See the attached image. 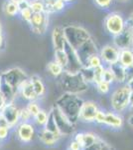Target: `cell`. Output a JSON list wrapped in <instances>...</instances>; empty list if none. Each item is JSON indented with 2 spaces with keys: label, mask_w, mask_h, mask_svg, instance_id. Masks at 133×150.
Listing matches in <instances>:
<instances>
[{
  "label": "cell",
  "mask_w": 133,
  "mask_h": 150,
  "mask_svg": "<svg viewBox=\"0 0 133 150\" xmlns=\"http://www.w3.org/2000/svg\"><path fill=\"white\" fill-rule=\"evenodd\" d=\"M6 102H7V100H6L5 96H4V94L0 91V110H2V108L6 105Z\"/></svg>",
  "instance_id": "obj_44"
},
{
  "label": "cell",
  "mask_w": 133,
  "mask_h": 150,
  "mask_svg": "<svg viewBox=\"0 0 133 150\" xmlns=\"http://www.w3.org/2000/svg\"><path fill=\"white\" fill-rule=\"evenodd\" d=\"M81 148V145H79L77 141H74L71 143V149L72 150H79Z\"/></svg>",
  "instance_id": "obj_46"
},
{
  "label": "cell",
  "mask_w": 133,
  "mask_h": 150,
  "mask_svg": "<svg viewBox=\"0 0 133 150\" xmlns=\"http://www.w3.org/2000/svg\"><path fill=\"white\" fill-rule=\"evenodd\" d=\"M64 33L67 43L76 49H78L81 44H84L86 40H88L91 37L88 29H86L83 26L75 25V24L65 25Z\"/></svg>",
  "instance_id": "obj_3"
},
{
  "label": "cell",
  "mask_w": 133,
  "mask_h": 150,
  "mask_svg": "<svg viewBox=\"0 0 133 150\" xmlns=\"http://www.w3.org/2000/svg\"><path fill=\"white\" fill-rule=\"evenodd\" d=\"M98 111L97 105L93 101H84L79 111V119L84 121L91 122L95 119V115Z\"/></svg>",
  "instance_id": "obj_13"
},
{
  "label": "cell",
  "mask_w": 133,
  "mask_h": 150,
  "mask_svg": "<svg viewBox=\"0 0 133 150\" xmlns=\"http://www.w3.org/2000/svg\"><path fill=\"white\" fill-rule=\"evenodd\" d=\"M61 84L65 92L79 94L83 93L88 89V83L84 80L79 72L78 73H71V72L64 71L61 76Z\"/></svg>",
  "instance_id": "obj_2"
},
{
  "label": "cell",
  "mask_w": 133,
  "mask_h": 150,
  "mask_svg": "<svg viewBox=\"0 0 133 150\" xmlns=\"http://www.w3.org/2000/svg\"><path fill=\"white\" fill-rule=\"evenodd\" d=\"M30 8L33 13H41L45 12V2L43 0H35L30 1Z\"/></svg>",
  "instance_id": "obj_29"
},
{
  "label": "cell",
  "mask_w": 133,
  "mask_h": 150,
  "mask_svg": "<svg viewBox=\"0 0 133 150\" xmlns=\"http://www.w3.org/2000/svg\"><path fill=\"white\" fill-rule=\"evenodd\" d=\"M65 51H66L68 55V65L66 69H65V71L71 72V73H78V72L81 71V69L83 68L84 65L81 63V58L79 56L77 49L66 43Z\"/></svg>",
  "instance_id": "obj_10"
},
{
  "label": "cell",
  "mask_w": 133,
  "mask_h": 150,
  "mask_svg": "<svg viewBox=\"0 0 133 150\" xmlns=\"http://www.w3.org/2000/svg\"><path fill=\"white\" fill-rule=\"evenodd\" d=\"M119 51L120 50L114 44H106L100 48L98 54H100L103 63L109 66L111 64L118 62V60H119Z\"/></svg>",
  "instance_id": "obj_12"
},
{
  "label": "cell",
  "mask_w": 133,
  "mask_h": 150,
  "mask_svg": "<svg viewBox=\"0 0 133 150\" xmlns=\"http://www.w3.org/2000/svg\"><path fill=\"white\" fill-rule=\"evenodd\" d=\"M130 93H131V90L126 83L118 87L112 93L110 98V103L113 109L115 111H122L126 109L129 106Z\"/></svg>",
  "instance_id": "obj_5"
},
{
  "label": "cell",
  "mask_w": 133,
  "mask_h": 150,
  "mask_svg": "<svg viewBox=\"0 0 133 150\" xmlns=\"http://www.w3.org/2000/svg\"><path fill=\"white\" fill-rule=\"evenodd\" d=\"M51 38H52V44L53 47H54V50L64 49L67 43L65 33H64V26L62 25L55 26L52 30Z\"/></svg>",
  "instance_id": "obj_14"
},
{
  "label": "cell",
  "mask_w": 133,
  "mask_h": 150,
  "mask_svg": "<svg viewBox=\"0 0 133 150\" xmlns=\"http://www.w3.org/2000/svg\"><path fill=\"white\" fill-rule=\"evenodd\" d=\"M128 18H129V19H130V20H131V21H132V23H133V12H132V13H131V14H130V16H129V17H128Z\"/></svg>",
  "instance_id": "obj_52"
},
{
  "label": "cell",
  "mask_w": 133,
  "mask_h": 150,
  "mask_svg": "<svg viewBox=\"0 0 133 150\" xmlns=\"http://www.w3.org/2000/svg\"><path fill=\"white\" fill-rule=\"evenodd\" d=\"M52 113L54 116L55 122L57 124L58 130H59L60 134L69 135L74 131V123H72L69 119L65 116L64 113L62 112L59 108L56 105L52 108Z\"/></svg>",
  "instance_id": "obj_9"
},
{
  "label": "cell",
  "mask_w": 133,
  "mask_h": 150,
  "mask_svg": "<svg viewBox=\"0 0 133 150\" xmlns=\"http://www.w3.org/2000/svg\"><path fill=\"white\" fill-rule=\"evenodd\" d=\"M100 65H103V62L101 60V58L100 56V54H94L88 60V63L84 66H89V67H93V68H95V67H98Z\"/></svg>",
  "instance_id": "obj_30"
},
{
  "label": "cell",
  "mask_w": 133,
  "mask_h": 150,
  "mask_svg": "<svg viewBox=\"0 0 133 150\" xmlns=\"http://www.w3.org/2000/svg\"><path fill=\"white\" fill-rule=\"evenodd\" d=\"M60 135L59 134H56V133H53L49 131V130H44L40 135V138L41 141L43 143L47 144V145H53L55 142H57V140L59 139Z\"/></svg>",
  "instance_id": "obj_24"
},
{
  "label": "cell",
  "mask_w": 133,
  "mask_h": 150,
  "mask_svg": "<svg viewBox=\"0 0 133 150\" xmlns=\"http://www.w3.org/2000/svg\"><path fill=\"white\" fill-rule=\"evenodd\" d=\"M46 129L49 130V131H51V132H53V133H56V134L61 135L59 132V130H58L57 124H56V122H55L52 110H51L49 112V114H48V120H47V122H46Z\"/></svg>",
  "instance_id": "obj_28"
},
{
  "label": "cell",
  "mask_w": 133,
  "mask_h": 150,
  "mask_svg": "<svg viewBox=\"0 0 133 150\" xmlns=\"http://www.w3.org/2000/svg\"><path fill=\"white\" fill-rule=\"evenodd\" d=\"M19 117H20L21 119H23L24 121H26V120H28L30 117H32V115H31V113L29 112V110L27 108H23V109L20 110V112H19Z\"/></svg>",
  "instance_id": "obj_40"
},
{
  "label": "cell",
  "mask_w": 133,
  "mask_h": 150,
  "mask_svg": "<svg viewBox=\"0 0 133 150\" xmlns=\"http://www.w3.org/2000/svg\"><path fill=\"white\" fill-rule=\"evenodd\" d=\"M118 1H120V2H126V1H128V0H118Z\"/></svg>",
  "instance_id": "obj_54"
},
{
  "label": "cell",
  "mask_w": 133,
  "mask_h": 150,
  "mask_svg": "<svg viewBox=\"0 0 133 150\" xmlns=\"http://www.w3.org/2000/svg\"><path fill=\"white\" fill-rule=\"evenodd\" d=\"M10 125H9V123L7 122V120L5 119V117H4L3 115L0 113V127H6L8 128Z\"/></svg>",
  "instance_id": "obj_43"
},
{
  "label": "cell",
  "mask_w": 133,
  "mask_h": 150,
  "mask_svg": "<svg viewBox=\"0 0 133 150\" xmlns=\"http://www.w3.org/2000/svg\"><path fill=\"white\" fill-rule=\"evenodd\" d=\"M125 26L126 20L122 14L118 12H109L103 20V27L106 32L112 37L121 33L124 30Z\"/></svg>",
  "instance_id": "obj_4"
},
{
  "label": "cell",
  "mask_w": 133,
  "mask_h": 150,
  "mask_svg": "<svg viewBox=\"0 0 133 150\" xmlns=\"http://www.w3.org/2000/svg\"><path fill=\"white\" fill-rule=\"evenodd\" d=\"M133 79V64L125 67V83Z\"/></svg>",
  "instance_id": "obj_39"
},
{
  "label": "cell",
  "mask_w": 133,
  "mask_h": 150,
  "mask_svg": "<svg viewBox=\"0 0 133 150\" xmlns=\"http://www.w3.org/2000/svg\"><path fill=\"white\" fill-rule=\"evenodd\" d=\"M19 112H20V110L12 102L6 104L1 110V114L5 117L7 122L9 123V125L16 124L19 118Z\"/></svg>",
  "instance_id": "obj_15"
},
{
  "label": "cell",
  "mask_w": 133,
  "mask_h": 150,
  "mask_svg": "<svg viewBox=\"0 0 133 150\" xmlns=\"http://www.w3.org/2000/svg\"><path fill=\"white\" fill-rule=\"evenodd\" d=\"M93 71H94V68H93V67L83 66V68L81 69L79 73H81V77L84 78V80L88 84V83H91V82L93 83Z\"/></svg>",
  "instance_id": "obj_27"
},
{
  "label": "cell",
  "mask_w": 133,
  "mask_h": 150,
  "mask_svg": "<svg viewBox=\"0 0 133 150\" xmlns=\"http://www.w3.org/2000/svg\"><path fill=\"white\" fill-rule=\"evenodd\" d=\"M19 15H20L21 19L23 21H25L26 23H29L32 18V15H33V12L31 10L30 6L27 7V8H24V9H21L20 12H19Z\"/></svg>",
  "instance_id": "obj_31"
},
{
  "label": "cell",
  "mask_w": 133,
  "mask_h": 150,
  "mask_svg": "<svg viewBox=\"0 0 133 150\" xmlns=\"http://www.w3.org/2000/svg\"><path fill=\"white\" fill-rule=\"evenodd\" d=\"M104 117H105V113L102 112V111H100V110H98L97 113H96V115H95V119L94 120H95L96 122L103 123L104 122Z\"/></svg>",
  "instance_id": "obj_41"
},
{
  "label": "cell",
  "mask_w": 133,
  "mask_h": 150,
  "mask_svg": "<svg viewBox=\"0 0 133 150\" xmlns=\"http://www.w3.org/2000/svg\"><path fill=\"white\" fill-rule=\"evenodd\" d=\"M96 141V137L94 136L93 134H91V133H84V138H83V144H81V147H88L89 145H91L93 143Z\"/></svg>",
  "instance_id": "obj_34"
},
{
  "label": "cell",
  "mask_w": 133,
  "mask_h": 150,
  "mask_svg": "<svg viewBox=\"0 0 133 150\" xmlns=\"http://www.w3.org/2000/svg\"><path fill=\"white\" fill-rule=\"evenodd\" d=\"M77 51H78L79 56L81 58V63L84 66V65H86V63H88V60L89 58L94 54H97L100 52V50H98L97 44L95 43V41L93 39V37H91L84 44H81L77 49Z\"/></svg>",
  "instance_id": "obj_11"
},
{
  "label": "cell",
  "mask_w": 133,
  "mask_h": 150,
  "mask_svg": "<svg viewBox=\"0 0 133 150\" xmlns=\"http://www.w3.org/2000/svg\"><path fill=\"white\" fill-rule=\"evenodd\" d=\"M1 78L9 86H11L14 90L17 91L24 82L28 80L29 77L27 73L20 67H13V68L4 71L1 74Z\"/></svg>",
  "instance_id": "obj_6"
},
{
  "label": "cell",
  "mask_w": 133,
  "mask_h": 150,
  "mask_svg": "<svg viewBox=\"0 0 133 150\" xmlns=\"http://www.w3.org/2000/svg\"><path fill=\"white\" fill-rule=\"evenodd\" d=\"M3 12L5 13V15L10 16V17H14V16L19 15V12H20V8L17 3H14L12 1H7L4 2L3 4Z\"/></svg>",
  "instance_id": "obj_22"
},
{
  "label": "cell",
  "mask_w": 133,
  "mask_h": 150,
  "mask_svg": "<svg viewBox=\"0 0 133 150\" xmlns=\"http://www.w3.org/2000/svg\"><path fill=\"white\" fill-rule=\"evenodd\" d=\"M18 134L19 137L21 138V140L24 142H28L32 139L33 134H34V129L33 126L28 123H23L20 125L18 130Z\"/></svg>",
  "instance_id": "obj_20"
},
{
  "label": "cell",
  "mask_w": 133,
  "mask_h": 150,
  "mask_svg": "<svg viewBox=\"0 0 133 150\" xmlns=\"http://www.w3.org/2000/svg\"><path fill=\"white\" fill-rule=\"evenodd\" d=\"M132 36H133V23L129 18L126 20V26L124 30L118 35L113 36V42L118 49L132 48Z\"/></svg>",
  "instance_id": "obj_7"
},
{
  "label": "cell",
  "mask_w": 133,
  "mask_h": 150,
  "mask_svg": "<svg viewBox=\"0 0 133 150\" xmlns=\"http://www.w3.org/2000/svg\"><path fill=\"white\" fill-rule=\"evenodd\" d=\"M131 107H132V110H133V106H131Z\"/></svg>",
  "instance_id": "obj_59"
},
{
  "label": "cell",
  "mask_w": 133,
  "mask_h": 150,
  "mask_svg": "<svg viewBox=\"0 0 133 150\" xmlns=\"http://www.w3.org/2000/svg\"><path fill=\"white\" fill-rule=\"evenodd\" d=\"M120 64L124 67L130 66L133 64V49L132 48H125V49H120L119 51V60Z\"/></svg>",
  "instance_id": "obj_19"
},
{
  "label": "cell",
  "mask_w": 133,
  "mask_h": 150,
  "mask_svg": "<svg viewBox=\"0 0 133 150\" xmlns=\"http://www.w3.org/2000/svg\"><path fill=\"white\" fill-rule=\"evenodd\" d=\"M126 84H127V86L129 87L130 90L133 91V79H131V80H129L128 82H126Z\"/></svg>",
  "instance_id": "obj_47"
},
{
  "label": "cell",
  "mask_w": 133,
  "mask_h": 150,
  "mask_svg": "<svg viewBox=\"0 0 133 150\" xmlns=\"http://www.w3.org/2000/svg\"><path fill=\"white\" fill-rule=\"evenodd\" d=\"M101 148H102V145L95 141L94 143L89 145V146L84 147V150H101Z\"/></svg>",
  "instance_id": "obj_42"
},
{
  "label": "cell",
  "mask_w": 133,
  "mask_h": 150,
  "mask_svg": "<svg viewBox=\"0 0 133 150\" xmlns=\"http://www.w3.org/2000/svg\"><path fill=\"white\" fill-rule=\"evenodd\" d=\"M95 85H96V88H97L98 92H100L101 94H106V93L109 92L111 84L108 83V82H106V81L101 80V81L98 82V83H96Z\"/></svg>",
  "instance_id": "obj_35"
},
{
  "label": "cell",
  "mask_w": 133,
  "mask_h": 150,
  "mask_svg": "<svg viewBox=\"0 0 133 150\" xmlns=\"http://www.w3.org/2000/svg\"><path fill=\"white\" fill-rule=\"evenodd\" d=\"M34 118H35L36 122H37L38 124H39V125H43V124H46V122H47L48 114H47V112H45V111L40 110L39 112H38L37 115L34 116Z\"/></svg>",
  "instance_id": "obj_36"
},
{
  "label": "cell",
  "mask_w": 133,
  "mask_h": 150,
  "mask_svg": "<svg viewBox=\"0 0 133 150\" xmlns=\"http://www.w3.org/2000/svg\"><path fill=\"white\" fill-rule=\"evenodd\" d=\"M43 1H44V2H45V1H49V0H43Z\"/></svg>",
  "instance_id": "obj_57"
},
{
  "label": "cell",
  "mask_w": 133,
  "mask_h": 150,
  "mask_svg": "<svg viewBox=\"0 0 133 150\" xmlns=\"http://www.w3.org/2000/svg\"><path fill=\"white\" fill-rule=\"evenodd\" d=\"M54 60L59 64H61L64 67V69H66L68 65V55L65 51V48L54 50Z\"/></svg>",
  "instance_id": "obj_26"
},
{
  "label": "cell",
  "mask_w": 133,
  "mask_h": 150,
  "mask_svg": "<svg viewBox=\"0 0 133 150\" xmlns=\"http://www.w3.org/2000/svg\"><path fill=\"white\" fill-rule=\"evenodd\" d=\"M132 49H133V36H132Z\"/></svg>",
  "instance_id": "obj_56"
},
{
  "label": "cell",
  "mask_w": 133,
  "mask_h": 150,
  "mask_svg": "<svg viewBox=\"0 0 133 150\" xmlns=\"http://www.w3.org/2000/svg\"><path fill=\"white\" fill-rule=\"evenodd\" d=\"M3 43H4V37H3V35H2V33H0V48L2 47Z\"/></svg>",
  "instance_id": "obj_49"
},
{
  "label": "cell",
  "mask_w": 133,
  "mask_h": 150,
  "mask_svg": "<svg viewBox=\"0 0 133 150\" xmlns=\"http://www.w3.org/2000/svg\"><path fill=\"white\" fill-rule=\"evenodd\" d=\"M18 90L21 92V95L29 101H34L38 98V96H37V94H36L35 90H34L33 85H32V83H31L30 79H28V80H26L24 82L22 85L19 87Z\"/></svg>",
  "instance_id": "obj_16"
},
{
  "label": "cell",
  "mask_w": 133,
  "mask_h": 150,
  "mask_svg": "<svg viewBox=\"0 0 133 150\" xmlns=\"http://www.w3.org/2000/svg\"><path fill=\"white\" fill-rule=\"evenodd\" d=\"M113 2H114V0H93V3L95 4V6H97L100 9H103V10L110 8Z\"/></svg>",
  "instance_id": "obj_33"
},
{
  "label": "cell",
  "mask_w": 133,
  "mask_h": 150,
  "mask_svg": "<svg viewBox=\"0 0 133 150\" xmlns=\"http://www.w3.org/2000/svg\"><path fill=\"white\" fill-rule=\"evenodd\" d=\"M1 80H2V79H1V75H0V85H1Z\"/></svg>",
  "instance_id": "obj_55"
},
{
  "label": "cell",
  "mask_w": 133,
  "mask_h": 150,
  "mask_svg": "<svg viewBox=\"0 0 133 150\" xmlns=\"http://www.w3.org/2000/svg\"><path fill=\"white\" fill-rule=\"evenodd\" d=\"M50 15L46 12H41V13H33L32 18H31L29 26H30L32 32L38 35H43L47 32L49 28L50 22Z\"/></svg>",
  "instance_id": "obj_8"
},
{
  "label": "cell",
  "mask_w": 133,
  "mask_h": 150,
  "mask_svg": "<svg viewBox=\"0 0 133 150\" xmlns=\"http://www.w3.org/2000/svg\"><path fill=\"white\" fill-rule=\"evenodd\" d=\"M129 105L133 106V91H131L130 93V98H129Z\"/></svg>",
  "instance_id": "obj_48"
},
{
  "label": "cell",
  "mask_w": 133,
  "mask_h": 150,
  "mask_svg": "<svg viewBox=\"0 0 133 150\" xmlns=\"http://www.w3.org/2000/svg\"><path fill=\"white\" fill-rule=\"evenodd\" d=\"M67 4L63 0H49L45 1V12L50 14L61 12L66 8Z\"/></svg>",
  "instance_id": "obj_17"
},
{
  "label": "cell",
  "mask_w": 133,
  "mask_h": 150,
  "mask_svg": "<svg viewBox=\"0 0 133 150\" xmlns=\"http://www.w3.org/2000/svg\"><path fill=\"white\" fill-rule=\"evenodd\" d=\"M9 1H12V2H14V3L19 4V3H21L22 1H24V0H9Z\"/></svg>",
  "instance_id": "obj_50"
},
{
  "label": "cell",
  "mask_w": 133,
  "mask_h": 150,
  "mask_svg": "<svg viewBox=\"0 0 133 150\" xmlns=\"http://www.w3.org/2000/svg\"><path fill=\"white\" fill-rule=\"evenodd\" d=\"M29 1H35V0H29Z\"/></svg>",
  "instance_id": "obj_58"
},
{
  "label": "cell",
  "mask_w": 133,
  "mask_h": 150,
  "mask_svg": "<svg viewBox=\"0 0 133 150\" xmlns=\"http://www.w3.org/2000/svg\"><path fill=\"white\" fill-rule=\"evenodd\" d=\"M109 69L113 73L114 76V81L118 82V83H125V67L119 63L116 62L114 64L109 65Z\"/></svg>",
  "instance_id": "obj_18"
},
{
  "label": "cell",
  "mask_w": 133,
  "mask_h": 150,
  "mask_svg": "<svg viewBox=\"0 0 133 150\" xmlns=\"http://www.w3.org/2000/svg\"><path fill=\"white\" fill-rule=\"evenodd\" d=\"M27 109L29 110V112L31 113V115L33 116H36L38 114V112L40 111V107H39V105H38L37 103L35 102V101H30L29 102V104L27 105Z\"/></svg>",
  "instance_id": "obj_38"
},
{
  "label": "cell",
  "mask_w": 133,
  "mask_h": 150,
  "mask_svg": "<svg viewBox=\"0 0 133 150\" xmlns=\"http://www.w3.org/2000/svg\"><path fill=\"white\" fill-rule=\"evenodd\" d=\"M84 101L79 97L78 94L65 93L57 100L55 105L65 114L72 123L79 119V111Z\"/></svg>",
  "instance_id": "obj_1"
},
{
  "label": "cell",
  "mask_w": 133,
  "mask_h": 150,
  "mask_svg": "<svg viewBox=\"0 0 133 150\" xmlns=\"http://www.w3.org/2000/svg\"><path fill=\"white\" fill-rule=\"evenodd\" d=\"M29 79H30L31 83H32V85H33L34 90H35V92L37 94L38 97L44 95L46 87H45V84L43 83L42 79H41L38 75H33V76H31Z\"/></svg>",
  "instance_id": "obj_21"
},
{
  "label": "cell",
  "mask_w": 133,
  "mask_h": 150,
  "mask_svg": "<svg viewBox=\"0 0 133 150\" xmlns=\"http://www.w3.org/2000/svg\"><path fill=\"white\" fill-rule=\"evenodd\" d=\"M105 67L103 65H100L98 67H95L93 71V83L96 84L100 81L102 80V75H103V71H104Z\"/></svg>",
  "instance_id": "obj_32"
},
{
  "label": "cell",
  "mask_w": 133,
  "mask_h": 150,
  "mask_svg": "<svg viewBox=\"0 0 133 150\" xmlns=\"http://www.w3.org/2000/svg\"><path fill=\"white\" fill-rule=\"evenodd\" d=\"M0 33H2V25H1V23H0Z\"/></svg>",
  "instance_id": "obj_53"
},
{
  "label": "cell",
  "mask_w": 133,
  "mask_h": 150,
  "mask_svg": "<svg viewBox=\"0 0 133 150\" xmlns=\"http://www.w3.org/2000/svg\"><path fill=\"white\" fill-rule=\"evenodd\" d=\"M63 1H64L66 4H69V3H72V2H74L75 0H63Z\"/></svg>",
  "instance_id": "obj_51"
},
{
  "label": "cell",
  "mask_w": 133,
  "mask_h": 150,
  "mask_svg": "<svg viewBox=\"0 0 133 150\" xmlns=\"http://www.w3.org/2000/svg\"><path fill=\"white\" fill-rule=\"evenodd\" d=\"M8 134V128L6 127H0V138L3 139L5 138Z\"/></svg>",
  "instance_id": "obj_45"
},
{
  "label": "cell",
  "mask_w": 133,
  "mask_h": 150,
  "mask_svg": "<svg viewBox=\"0 0 133 150\" xmlns=\"http://www.w3.org/2000/svg\"><path fill=\"white\" fill-rule=\"evenodd\" d=\"M103 123L110 125L112 127H120L122 125V118L112 112H108L105 113L104 122Z\"/></svg>",
  "instance_id": "obj_23"
},
{
  "label": "cell",
  "mask_w": 133,
  "mask_h": 150,
  "mask_svg": "<svg viewBox=\"0 0 133 150\" xmlns=\"http://www.w3.org/2000/svg\"><path fill=\"white\" fill-rule=\"evenodd\" d=\"M47 70L54 77H60L65 71L64 67L61 64L58 63V62H56L55 60H53V61H51L47 64Z\"/></svg>",
  "instance_id": "obj_25"
},
{
  "label": "cell",
  "mask_w": 133,
  "mask_h": 150,
  "mask_svg": "<svg viewBox=\"0 0 133 150\" xmlns=\"http://www.w3.org/2000/svg\"><path fill=\"white\" fill-rule=\"evenodd\" d=\"M102 80L106 81L108 83L112 84L114 81V76H113V73L111 72V70L109 69V67H105L104 71H103V75H102Z\"/></svg>",
  "instance_id": "obj_37"
}]
</instances>
